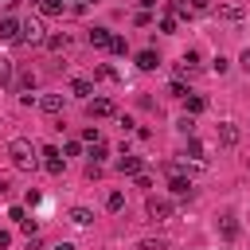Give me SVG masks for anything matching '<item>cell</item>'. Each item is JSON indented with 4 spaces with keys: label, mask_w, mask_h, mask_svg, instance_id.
Instances as JSON below:
<instances>
[{
    "label": "cell",
    "mask_w": 250,
    "mask_h": 250,
    "mask_svg": "<svg viewBox=\"0 0 250 250\" xmlns=\"http://www.w3.org/2000/svg\"><path fill=\"white\" fill-rule=\"evenodd\" d=\"M86 113H90V117H113L117 105H113L109 98H90V102H86Z\"/></svg>",
    "instance_id": "7"
},
{
    "label": "cell",
    "mask_w": 250,
    "mask_h": 250,
    "mask_svg": "<svg viewBox=\"0 0 250 250\" xmlns=\"http://www.w3.org/2000/svg\"><path fill=\"white\" fill-rule=\"evenodd\" d=\"M238 62H242V70H246V74H250V47H246V51H242V59H238Z\"/></svg>",
    "instance_id": "33"
},
{
    "label": "cell",
    "mask_w": 250,
    "mask_h": 250,
    "mask_svg": "<svg viewBox=\"0 0 250 250\" xmlns=\"http://www.w3.org/2000/svg\"><path fill=\"white\" fill-rule=\"evenodd\" d=\"M160 31H176V16H164L160 20Z\"/></svg>",
    "instance_id": "30"
},
{
    "label": "cell",
    "mask_w": 250,
    "mask_h": 250,
    "mask_svg": "<svg viewBox=\"0 0 250 250\" xmlns=\"http://www.w3.org/2000/svg\"><path fill=\"white\" fill-rule=\"evenodd\" d=\"M242 4H219V20H242Z\"/></svg>",
    "instance_id": "13"
},
{
    "label": "cell",
    "mask_w": 250,
    "mask_h": 250,
    "mask_svg": "<svg viewBox=\"0 0 250 250\" xmlns=\"http://www.w3.org/2000/svg\"><path fill=\"white\" fill-rule=\"evenodd\" d=\"M86 39H90V47H98V51H102V47H109V39H113V35H109L105 27H94Z\"/></svg>",
    "instance_id": "12"
},
{
    "label": "cell",
    "mask_w": 250,
    "mask_h": 250,
    "mask_svg": "<svg viewBox=\"0 0 250 250\" xmlns=\"http://www.w3.org/2000/svg\"><path fill=\"white\" fill-rule=\"evenodd\" d=\"M156 62H160L156 51H141V55H137V66H141V70H156Z\"/></svg>",
    "instance_id": "15"
},
{
    "label": "cell",
    "mask_w": 250,
    "mask_h": 250,
    "mask_svg": "<svg viewBox=\"0 0 250 250\" xmlns=\"http://www.w3.org/2000/svg\"><path fill=\"white\" fill-rule=\"evenodd\" d=\"M145 211H148V219H152V223H168L176 207H172V199H164V195H148Z\"/></svg>",
    "instance_id": "2"
},
{
    "label": "cell",
    "mask_w": 250,
    "mask_h": 250,
    "mask_svg": "<svg viewBox=\"0 0 250 250\" xmlns=\"http://www.w3.org/2000/svg\"><path fill=\"white\" fill-rule=\"evenodd\" d=\"M184 102H188V113H203V105H207V102H203L199 94H188Z\"/></svg>",
    "instance_id": "20"
},
{
    "label": "cell",
    "mask_w": 250,
    "mask_h": 250,
    "mask_svg": "<svg viewBox=\"0 0 250 250\" xmlns=\"http://www.w3.org/2000/svg\"><path fill=\"white\" fill-rule=\"evenodd\" d=\"M98 78H105V82H113V78H117V70H113V66H98Z\"/></svg>",
    "instance_id": "27"
},
{
    "label": "cell",
    "mask_w": 250,
    "mask_h": 250,
    "mask_svg": "<svg viewBox=\"0 0 250 250\" xmlns=\"http://www.w3.org/2000/svg\"><path fill=\"white\" fill-rule=\"evenodd\" d=\"M176 129H180V133H188V137H191V133H195V121H191V113H188V117H180V121H176Z\"/></svg>",
    "instance_id": "23"
},
{
    "label": "cell",
    "mask_w": 250,
    "mask_h": 250,
    "mask_svg": "<svg viewBox=\"0 0 250 250\" xmlns=\"http://www.w3.org/2000/svg\"><path fill=\"white\" fill-rule=\"evenodd\" d=\"M219 141H223L227 148L238 145V125H234V121H223V125H219Z\"/></svg>",
    "instance_id": "11"
},
{
    "label": "cell",
    "mask_w": 250,
    "mask_h": 250,
    "mask_svg": "<svg viewBox=\"0 0 250 250\" xmlns=\"http://www.w3.org/2000/svg\"><path fill=\"white\" fill-rule=\"evenodd\" d=\"M8 156H12V164H16L20 172H31V168L39 164V156H35V145H31L27 137H16V141L8 145Z\"/></svg>",
    "instance_id": "1"
},
{
    "label": "cell",
    "mask_w": 250,
    "mask_h": 250,
    "mask_svg": "<svg viewBox=\"0 0 250 250\" xmlns=\"http://www.w3.org/2000/svg\"><path fill=\"white\" fill-rule=\"evenodd\" d=\"M70 94H78V98H86V102H90V94H94V86H90L86 78H74V82H70Z\"/></svg>",
    "instance_id": "16"
},
{
    "label": "cell",
    "mask_w": 250,
    "mask_h": 250,
    "mask_svg": "<svg viewBox=\"0 0 250 250\" xmlns=\"http://www.w3.org/2000/svg\"><path fill=\"white\" fill-rule=\"evenodd\" d=\"M8 242H12V234H8V230H0V250H4Z\"/></svg>",
    "instance_id": "34"
},
{
    "label": "cell",
    "mask_w": 250,
    "mask_h": 250,
    "mask_svg": "<svg viewBox=\"0 0 250 250\" xmlns=\"http://www.w3.org/2000/svg\"><path fill=\"white\" fill-rule=\"evenodd\" d=\"M0 39H4V43H16V39H20V20H12V16L0 20Z\"/></svg>",
    "instance_id": "10"
},
{
    "label": "cell",
    "mask_w": 250,
    "mask_h": 250,
    "mask_svg": "<svg viewBox=\"0 0 250 250\" xmlns=\"http://www.w3.org/2000/svg\"><path fill=\"white\" fill-rule=\"evenodd\" d=\"M219 230H223V238H234V234H238V223H234V215H223V219H219Z\"/></svg>",
    "instance_id": "17"
},
{
    "label": "cell",
    "mask_w": 250,
    "mask_h": 250,
    "mask_svg": "<svg viewBox=\"0 0 250 250\" xmlns=\"http://www.w3.org/2000/svg\"><path fill=\"white\" fill-rule=\"evenodd\" d=\"M117 172H125V176H141V172H145V160H141V156H129V152H125V156L117 160Z\"/></svg>",
    "instance_id": "8"
},
{
    "label": "cell",
    "mask_w": 250,
    "mask_h": 250,
    "mask_svg": "<svg viewBox=\"0 0 250 250\" xmlns=\"http://www.w3.org/2000/svg\"><path fill=\"white\" fill-rule=\"evenodd\" d=\"M195 74H199V55L188 51V55L176 62V82H180V78H195Z\"/></svg>",
    "instance_id": "5"
},
{
    "label": "cell",
    "mask_w": 250,
    "mask_h": 250,
    "mask_svg": "<svg viewBox=\"0 0 250 250\" xmlns=\"http://www.w3.org/2000/svg\"><path fill=\"white\" fill-rule=\"evenodd\" d=\"M168 94H172V98H188V90H184V82H172V86H168Z\"/></svg>",
    "instance_id": "28"
},
{
    "label": "cell",
    "mask_w": 250,
    "mask_h": 250,
    "mask_svg": "<svg viewBox=\"0 0 250 250\" xmlns=\"http://www.w3.org/2000/svg\"><path fill=\"white\" fill-rule=\"evenodd\" d=\"M109 51H117V55H125V39H121V35H113V39H109Z\"/></svg>",
    "instance_id": "26"
},
{
    "label": "cell",
    "mask_w": 250,
    "mask_h": 250,
    "mask_svg": "<svg viewBox=\"0 0 250 250\" xmlns=\"http://www.w3.org/2000/svg\"><path fill=\"white\" fill-rule=\"evenodd\" d=\"M121 207H125V195L121 191H109L105 195V211H121Z\"/></svg>",
    "instance_id": "19"
},
{
    "label": "cell",
    "mask_w": 250,
    "mask_h": 250,
    "mask_svg": "<svg viewBox=\"0 0 250 250\" xmlns=\"http://www.w3.org/2000/svg\"><path fill=\"white\" fill-rule=\"evenodd\" d=\"M39 12H47V16H59V12H62V4H59V0H39Z\"/></svg>",
    "instance_id": "22"
},
{
    "label": "cell",
    "mask_w": 250,
    "mask_h": 250,
    "mask_svg": "<svg viewBox=\"0 0 250 250\" xmlns=\"http://www.w3.org/2000/svg\"><path fill=\"white\" fill-rule=\"evenodd\" d=\"M191 8H195V12H207V8H211V0H191Z\"/></svg>",
    "instance_id": "32"
},
{
    "label": "cell",
    "mask_w": 250,
    "mask_h": 250,
    "mask_svg": "<svg viewBox=\"0 0 250 250\" xmlns=\"http://www.w3.org/2000/svg\"><path fill=\"white\" fill-rule=\"evenodd\" d=\"M78 152H82L78 141H66V145H62V156H78Z\"/></svg>",
    "instance_id": "25"
},
{
    "label": "cell",
    "mask_w": 250,
    "mask_h": 250,
    "mask_svg": "<svg viewBox=\"0 0 250 250\" xmlns=\"http://www.w3.org/2000/svg\"><path fill=\"white\" fill-rule=\"evenodd\" d=\"M168 188H172L176 199H191V180L180 176V168H168Z\"/></svg>",
    "instance_id": "4"
},
{
    "label": "cell",
    "mask_w": 250,
    "mask_h": 250,
    "mask_svg": "<svg viewBox=\"0 0 250 250\" xmlns=\"http://www.w3.org/2000/svg\"><path fill=\"white\" fill-rule=\"evenodd\" d=\"M141 250H168V238H145Z\"/></svg>",
    "instance_id": "21"
},
{
    "label": "cell",
    "mask_w": 250,
    "mask_h": 250,
    "mask_svg": "<svg viewBox=\"0 0 250 250\" xmlns=\"http://www.w3.org/2000/svg\"><path fill=\"white\" fill-rule=\"evenodd\" d=\"M20 43H47V31H43V23L39 20H20Z\"/></svg>",
    "instance_id": "3"
},
{
    "label": "cell",
    "mask_w": 250,
    "mask_h": 250,
    "mask_svg": "<svg viewBox=\"0 0 250 250\" xmlns=\"http://www.w3.org/2000/svg\"><path fill=\"white\" fill-rule=\"evenodd\" d=\"M51 250H74V246H70V242H59V246H51Z\"/></svg>",
    "instance_id": "35"
},
{
    "label": "cell",
    "mask_w": 250,
    "mask_h": 250,
    "mask_svg": "<svg viewBox=\"0 0 250 250\" xmlns=\"http://www.w3.org/2000/svg\"><path fill=\"white\" fill-rule=\"evenodd\" d=\"M188 152H191V156H195V160H207V156H203V145H199V141H195V137H188Z\"/></svg>",
    "instance_id": "24"
},
{
    "label": "cell",
    "mask_w": 250,
    "mask_h": 250,
    "mask_svg": "<svg viewBox=\"0 0 250 250\" xmlns=\"http://www.w3.org/2000/svg\"><path fill=\"white\" fill-rule=\"evenodd\" d=\"M47 47H51V51H66V47H70V35H66V31H62V35H47Z\"/></svg>",
    "instance_id": "18"
},
{
    "label": "cell",
    "mask_w": 250,
    "mask_h": 250,
    "mask_svg": "<svg viewBox=\"0 0 250 250\" xmlns=\"http://www.w3.org/2000/svg\"><path fill=\"white\" fill-rule=\"evenodd\" d=\"M94 4H98V0H94Z\"/></svg>",
    "instance_id": "36"
},
{
    "label": "cell",
    "mask_w": 250,
    "mask_h": 250,
    "mask_svg": "<svg viewBox=\"0 0 250 250\" xmlns=\"http://www.w3.org/2000/svg\"><path fill=\"white\" fill-rule=\"evenodd\" d=\"M70 223H74V227H90V223H94V211H86V207H74V211H70Z\"/></svg>",
    "instance_id": "14"
},
{
    "label": "cell",
    "mask_w": 250,
    "mask_h": 250,
    "mask_svg": "<svg viewBox=\"0 0 250 250\" xmlns=\"http://www.w3.org/2000/svg\"><path fill=\"white\" fill-rule=\"evenodd\" d=\"M35 105L43 113H62V94H43V98H35Z\"/></svg>",
    "instance_id": "9"
},
{
    "label": "cell",
    "mask_w": 250,
    "mask_h": 250,
    "mask_svg": "<svg viewBox=\"0 0 250 250\" xmlns=\"http://www.w3.org/2000/svg\"><path fill=\"white\" fill-rule=\"evenodd\" d=\"M39 156H43V168H47L51 176H59V172H62V164H66V156H62V152H59L55 145H47V148H43Z\"/></svg>",
    "instance_id": "6"
},
{
    "label": "cell",
    "mask_w": 250,
    "mask_h": 250,
    "mask_svg": "<svg viewBox=\"0 0 250 250\" xmlns=\"http://www.w3.org/2000/svg\"><path fill=\"white\" fill-rule=\"evenodd\" d=\"M211 70H215V74H227V59H223V55H219V59H215V62H211Z\"/></svg>",
    "instance_id": "31"
},
{
    "label": "cell",
    "mask_w": 250,
    "mask_h": 250,
    "mask_svg": "<svg viewBox=\"0 0 250 250\" xmlns=\"http://www.w3.org/2000/svg\"><path fill=\"white\" fill-rule=\"evenodd\" d=\"M90 156H94V164H102V156H105V145H102V141H98V145H94V148H90Z\"/></svg>",
    "instance_id": "29"
}]
</instances>
